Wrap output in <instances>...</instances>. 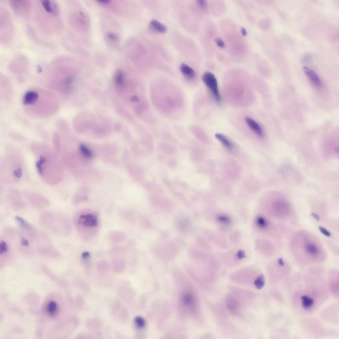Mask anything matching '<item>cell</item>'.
Returning a JSON list of instances; mask_svg holds the SVG:
<instances>
[{"instance_id":"cell-1","label":"cell","mask_w":339,"mask_h":339,"mask_svg":"<svg viewBox=\"0 0 339 339\" xmlns=\"http://www.w3.org/2000/svg\"><path fill=\"white\" fill-rule=\"evenodd\" d=\"M48 147H34V152L39 155L36 167L39 175L49 184L54 185L62 178V168L56 156Z\"/></svg>"},{"instance_id":"cell-2","label":"cell","mask_w":339,"mask_h":339,"mask_svg":"<svg viewBox=\"0 0 339 339\" xmlns=\"http://www.w3.org/2000/svg\"><path fill=\"white\" fill-rule=\"evenodd\" d=\"M17 155L7 154L3 160L2 169L3 180L11 182L18 180L22 175L21 161Z\"/></svg>"},{"instance_id":"cell-3","label":"cell","mask_w":339,"mask_h":339,"mask_svg":"<svg viewBox=\"0 0 339 339\" xmlns=\"http://www.w3.org/2000/svg\"><path fill=\"white\" fill-rule=\"evenodd\" d=\"M203 81L211 91L215 99L218 102L221 100L217 79L212 73L207 72L204 73L202 76Z\"/></svg>"},{"instance_id":"cell-4","label":"cell","mask_w":339,"mask_h":339,"mask_svg":"<svg viewBox=\"0 0 339 339\" xmlns=\"http://www.w3.org/2000/svg\"><path fill=\"white\" fill-rule=\"evenodd\" d=\"M78 222L79 224L87 227H95L98 224L96 217L91 214L81 215L79 217Z\"/></svg>"},{"instance_id":"cell-5","label":"cell","mask_w":339,"mask_h":339,"mask_svg":"<svg viewBox=\"0 0 339 339\" xmlns=\"http://www.w3.org/2000/svg\"><path fill=\"white\" fill-rule=\"evenodd\" d=\"M304 73L310 80L312 83L317 88H320L322 85L321 79L315 72L306 67L303 68Z\"/></svg>"},{"instance_id":"cell-6","label":"cell","mask_w":339,"mask_h":339,"mask_svg":"<svg viewBox=\"0 0 339 339\" xmlns=\"http://www.w3.org/2000/svg\"><path fill=\"white\" fill-rule=\"evenodd\" d=\"M41 4L44 10L48 13L54 16L57 15L59 11L58 8V5L55 2L46 0L41 1Z\"/></svg>"},{"instance_id":"cell-7","label":"cell","mask_w":339,"mask_h":339,"mask_svg":"<svg viewBox=\"0 0 339 339\" xmlns=\"http://www.w3.org/2000/svg\"><path fill=\"white\" fill-rule=\"evenodd\" d=\"M39 98V95L36 91H29L25 95L23 103L24 105H32L34 104Z\"/></svg>"},{"instance_id":"cell-8","label":"cell","mask_w":339,"mask_h":339,"mask_svg":"<svg viewBox=\"0 0 339 339\" xmlns=\"http://www.w3.org/2000/svg\"><path fill=\"white\" fill-rule=\"evenodd\" d=\"M245 120L248 127L257 135L260 137L263 136V131L260 126L255 121L248 117H246Z\"/></svg>"},{"instance_id":"cell-9","label":"cell","mask_w":339,"mask_h":339,"mask_svg":"<svg viewBox=\"0 0 339 339\" xmlns=\"http://www.w3.org/2000/svg\"><path fill=\"white\" fill-rule=\"evenodd\" d=\"M180 70L183 75L189 79L194 78L195 76V71L186 64L183 63L180 66Z\"/></svg>"},{"instance_id":"cell-10","label":"cell","mask_w":339,"mask_h":339,"mask_svg":"<svg viewBox=\"0 0 339 339\" xmlns=\"http://www.w3.org/2000/svg\"><path fill=\"white\" fill-rule=\"evenodd\" d=\"M150 27L153 30L159 33H164L167 31L166 27L156 20H153L151 21Z\"/></svg>"},{"instance_id":"cell-11","label":"cell","mask_w":339,"mask_h":339,"mask_svg":"<svg viewBox=\"0 0 339 339\" xmlns=\"http://www.w3.org/2000/svg\"><path fill=\"white\" fill-rule=\"evenodd\" d=\"M215 137L217 140L227 149H231L233 146L231 141L224 135L218 133L215 134Z\"/></svg>"},{"instance_id":"cell-12","label":"cell","mask_w":339,"mask_h":339,"mask_svg":"<svg viewBox=\"0 0 339 339\" xmlns=\"http://www.w3.org/2000/svg\"><path fill=\"white\" fill-rule=\"evenodd\" d=\"M301 300L302 301L303 307L305 309H308L312 306L314 304L313 299L306 295L301 297Z\"/></svg>"},{"instance_id":"cell-13","label":"cell","mask_w":339,"mask_h":339,"mask_svg":"<svg viewBox=\"0 0 339 339\" xmlns=\"http://www.w3.org/2000/svg\"><path fill=\"white\" fill-rule=\"evenodd\" d=\"M254 284L257 289L263 288L265 284V278L263 274L259 275L254 282Z\"/></svg>"},{"instance_id":"cell-14","label":"cell","mask_w":339,"mask_h":339,"mask_svg":"<svg viewBox=\"0 0 339 339\" xmlns=\"http://www.w3.org/2000/svg\"><path fill=\"white\" fill-rule=\"evenodd\" d=\"M182 302L185 305L190 306L194 302V298L191 294L185 293L183 296Z\"/></svg>"},{"instance_id":"cell-15","label":"cell","mask_w":339,"mask_h":339,"mask_svg":"<svg viewBox=\"0 0 339 339\" xmlns=\"http://www.w3.org/2000/svg\"><path fill=\"white\" fill-rule=\"evenodd\" d=\"M306 249L308 253L312 255H315L318 253L319 250L316 245L313 244H309L306 246Z\"/></svg>"},{"instance_id":"cell-16","label":"cell","mask_w":339,"mask_h":339,"mask_svg":"<svg viewBox=\"0 0 339 339\" xmlns=\"http://www.w3.org/2000/svg\"><path fill=\"white\" fill-rule=\"evenodd\" d=\"M58 306L55 302L51 301L48 306V311L51 315H53L55 313L57 310Z\"/></svg>"},{"instance_id":"cell-17","label":"cell","mask_w":339,"mask_h":339,"mask_svg":"<svg viewBox=\"0 0 339 339\" xmlns=\"http://www.w3.org/2000/svg\"><path fill=\"white\" fill-rule=\"evenodd\" d=\"M80 150L81 152L84 156L88 158H91L93 157L92 153L85 145H81Z\"/></svg>"},{"instance_id":"cell-18","label":"cell","mask_w":339,"mask_h":339,"mask_svg":"<svg viewBox=\"0 0 339 339\" xmlns=\"http://www.w3.org/2000/svg\"><path fill=\"white\" fill-rule=\"evenodd\" d=\"M124 74L122 71H118L116 73L115 76L116 83L119 85H122L123 81Z\"/></svg>"},{"instance_id":"cell-19","label":"cell","mask_w":339,"mask_h":339,"mask_svg":"<svg viewBox=\"0 0 339 339\" xmlns=\"http://www.w3.org/2000/svg\"><path fill=\"white\" fill-rule=\"evenodd\" d=\"M135 323L138 328H142L145 327V322L144 319L140 317H137L135 319Z\"/></svg>"},{"instance_id":"cell-20","label":"cell","mask_w":339,"mask_h":339,"mask_svg":"<svg viewBox=\"0 0 339 339\" xmlns=\"http://www.w3.org/2000/svg\"><path fill=\"white\" fill-rule=\"evenodd\" d=\"M8 248L5 242L2 241L0 244V255L6 253L8 251Z\"/></svg>"},{"instance_id":"cell-21","label":"cell","mask_w":339,"mask_h":339,"mask_svg":"<svg viewBox=\"0 0 339 339\" xmlns=\"http://www.w3.org/2000/svg\"><path fill=\"white\" fill-rule=\"evenodd\" d=\"M257 223L259 226L263 228L267 226V222L262 217H259L258 218L257 220Z\"/></svg>"},{"instance_id":"cell-22","label":"cell","mask_w":339,"mask_h":339,"mask_svg":"<svg viewBox=\"0 0 339 339\" xmlns=\"http://www.w3.org/2000/svg\"><path fill=\"white\" fill-rule=\"evenodd\" d=\"M15 219L17 222H18L22 226L24 227H28L29 225L27 224L25 220L21 218V217L19 216H17L15 217Z\"/></svg>"},{"instance_id":"cell-23","label":"cell","mask_w":339,"mask_h":339,"mask_svg":"<svg viewBox=\"0 0 339 339\" xmlns=\"http://www.w3.org/2000/svg\"><path fill=\"white\" fill-rule=\"evenodd\" d=\"M319 229L321 233L325 235V236L328 237L331 236V234L330 232L328 231V230H326L325 228H324V227L321 226L319 227Z\"/></svg>"},{"instance_id":"cell-24","label":"cell","mask_w":339,"mask_h":339,"mask_svg":"<svg viewBox=\"0 0 339 339\" xmlns=\"http://www.w3.org/2000/svg\"><path fill=\"white\" fill-rule=\"evenodd\" d=\"M311 59V56L310 54L309 53H306L304 54L302 58V61L303 62H307L310 60Z\"/></svg>"},{"instance_id":"cell-25","label":"cell","mask_w":339,"mask_h":339,"mask_svg":"<svg viewBox=\"0 0 339 339\" xmlns=\"http://www.w3.org/2000/svg\"><path fill=\"white\" fill-rule=\"evenodd\" d=\"M215 41L218 46L220 48H224L225 47V44L224 42L221 39H215Z\"/></svg>"},{"instance_id":"cell-26","label":"cell","mask_w":339,"mask_h":339,"mask_svg":"<svg viewBox=\"0 0 339 339\" xmlns=\"http://www.w3.org/2000/svg\"><path fill=\"white\" fill-rule=\"evenodd\" d=\"M219 221L224 223H227L229 222V219L226 216H221L218 217Z\"/></svg>"},{"instance_id":"cell-27","label":"cell","mask_w":339,"mask_h":339,"mask_svg":"<svg viewBox=\"0 0 339 339\" xmlns=\"http://www.w3.org/2000/svg\"><path fill=\"white\" fill-rule=\"evenodd\" d=\"M21 244L22 246L25 247H28L29 246V242L27 240L24 239H22L21 241Z\"/></svg>"},{"instance_id":"cell-28","label":"cell","mask_w":339,"mask_h":339,"mask_svg":"<svg viewBox=\"0 0 339 339\" xmlns=\"http://www.w3.org/2000/svg\"><path fill=\"white\" fill-rule=\"evenodd\" d=\"M198 4L200 6L202 7V8H205L207 6V4L206 1H198Z\"/></svg>"},{"instance_id":"cell-29","label":"cell","mask_w":339,"mask_h":339,"mask_svg":"<svg viewBox=\"0 0 339 339\" xmlns=\"http://www.w3.org/2000/svg\"><path fill=\"white\" fill-rule=\"evenodd\" d=\"M311 215L312 216L314 219H315L317 221H320V219L318 215L314 213V212L311 213Z\"/></svg>"},{"instance_id":"cell-30","label":"cell","mask_w":339,"mask_h":339,"mask_svg":"<svg viewBox=\"0 0 339 339\" xmlns=\"http://www.w3.org/2000/svg\"><path fill=\"white\" fill-rule=\"evenodd\" d=\"M98 2H100V3L102 4H107L109 3L110 1L109 0H100V1H98Z\"/></svg>"},{"instance_id":"cell-31","label":"cell","mask_w":339,"mask_h":339,"mask_svg":"<svg viewBox=\"0 0 339 339\" xmlns=\"http://www.w3.org/2000/svg\"><path fill=\"white\" fill-rule=\"evenodd\" d=\"M278 262L279 265L281 266H284V263L283 259L281 258H279L278 259Z\"/></svg>"},{"instance_id":"cell-32","label":"cell","mask_w":339,"mask_h":339,"mask_svg":"<svg viewBox=\"0 0 339 339\" xmlns=\"http://www.w3.org/2000/svg\"><path fill=\"white\" fill-rule=\"evenodd\" d=\"M241 33L243 36H245L247 34V31L246 29L244 27H242L241 29Z\"/></svg>"},{"instance_id":"cell-33","label":"cell","mask_w":339,"mask_h":339,"mask_svg":"<svg viewBox=\"0 0 339 339\" xmlns=\"http://www.w3.org/2000/svg\"><path fill=\"white\" fill-rule=\"evenodd\" d=\"M89 256V254L87 252H85L83 254V258H87Z\"/></svg>"},{"instance_id":"cell-34","label":"cell","mask_w":339,"mask_h":339,"mask_svg":"<svg viewBox=\"0 0 339 339\" xmlns=\"http://www.w3.org/2000/svg\"><path fill=\"white\" fill-rule=\"evenodd\" d=\"M132 100H133V101H137V100H138V98H137V97H133L132 98Z\"/></svg>"}]
</instances>
